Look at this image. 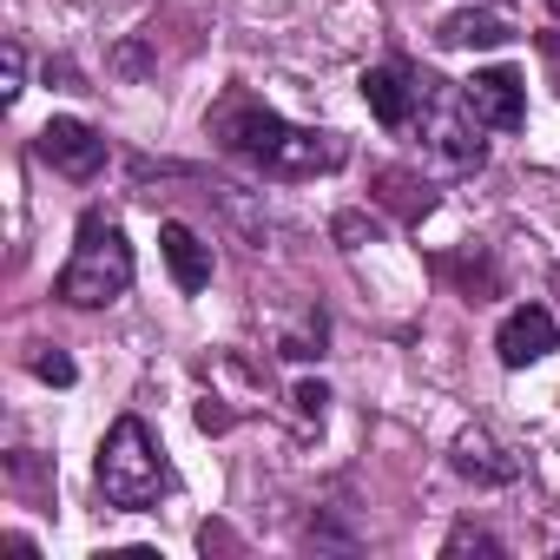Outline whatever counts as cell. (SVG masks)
Instances as JSON below:
<instances>
[{
	"label": "cell",
	"mask_w": 560,
	"mask_h": 560,
	"mask_svg": "<svg viewBox=\"0 0 560 560\" xmlns=\"http://www.w3.org/2000/svg\"><path fill=\"white\" fill-rule=\"evenodd\" d=\"M211 139L244 159V165H264L277 178H311V172H337L343 165V139L337 132H304L291 119H277L270 106L231 93L218 113H211Z\"/></svg>",
	"instance_id": "6da1fadb"
},
{
	"label": "cell",
	"mask_w": 560,
	"mask_h": 560,
	"mask_svg": "<svg viewBox=\"0 0 560 560\" xmlns=\"http://www.w3.org/2000/svg\"><path fill=\"white\" fill-rule=\"evenodd\" d=\"M93 481L106 494V508L119 514H145L172 494V468H165V448L159 435L145 429V416H119L100 442V462H93Z\"/></svg>",
	"instance_id": "7a4b0ae2"
},
{
	"label": "cell",
	"mask_w": 560,
	"mask_h": 560,
	"mask_svg": "<svg viewBox=\"0 0 560 560\" xmlns=\"http://www.w3.org/2000/svg\"><path fill=\"white\" fill-rule=\"evenodd\" d=\"M126 291H132V244L106 211H86L80 231H73V257L54 277V298L73 304V311H106Z\"/></svg>",
	"instance_id": "3957f363"
},
{
	"label": "cell",
	"mask_w": 560,
	"mask_h": 560,
	"mask_svg": "<svg viewBox=\"0 0 560 560\" xmlns=\"http://www.w3.org/2000/svg\"><path fill=\"white\" fill-rule=\"evenodd\" d=\"M357 86H363V106L376 113V126H389V132H409V126L422 119L429 93H435V80L416 73L409 60H376Z\"/></svg>",
	"instance_id": "277c9868"
},
{
	"label": "cell",
	"mask_w": 560,
	"mask_h": 560,
	"mask_svg": "<svg viewBox=\"0 0 560 560\" xmlns=\"http://www.w3.org/2000/svg\"><path fill=\"white\" fill-rule=\"evenodd\" d=\"M429 113H435V126H429L435 139H429V145H435V152H442L455 172H481V165H488V139H481L488 126L475 119V106H468L462 93H442V80H435V93H429Z\"/></svg>",
	"instance_id": "5b68a950"
},
{
	"label": "cell",
	"mask_w": 560,
	"mask_h": 560,
	"mask_svg": "<svg viewBox=\"0 0 560 560\" xmlns=\"http://www.w3.org/2000/svg\"><path fill=\"white\" fill-rule=\"evenodd\" d=\"M462 100L475 106V119L488 132H521L527 126V80L514 67H481L475 80H462Z\"/></svg>",
	"instance_id": "8992f818"
},
{
	"label": "cell",
	"mask_w": 560,
	"mask_h": 560,
	"mask_svg": "<svg viewBox=\"0 0 560 560\" xmlns=\"http://www.w3.org/2000/svg\"><path fill=\"white\" fill-rule=\"evenodd\" d=\"M40 159L60 172V178H100L106 172V132H93L86 119H47L40 126Z\"/></svg>",
	"instance_id": "52a82bcc"
},
{
	"label": "cell",
	"mask_w": 560,
	"mask_h": 560,
	"mask_svg": "<svg viewBox=\"0 0 560 560\" xmlns=\"http://www.w3.org/2000/svg\"><path fill=\"white\" fill-rule=\"evenodd\" d=\"M553 350H560V324H553L547 304H521V311H508L501 330H494V357H501V370L547 363Z\"/></svg>",
	"instance_id": "ba28073f"
},
{
	"label": "cell",
	"mask_w": 560,
	"mask_h": 560,
	"mask_svg": "<svg viewBox=\"0 0 560 560\" xmlns=\"http://www.w3.org/2000/svg\"><path fill=\"white\" fill-rule=\"evenodd\" d=\"M455 475L462 481H475V488H508V481H521V455H508L488 429H468V435H455Z\"/></svg>",
	"instance_id": "9c48e42d"
},
{
	"label": "cell",
	"mask_w": 560,
	"mask_h": 560,
	"mask_svg": "<svg viewBox=\"0 0 560 560\" xmlns=\"http://www.w3.org/2000/svg\"><path fill=\"white\" fill-rule=\"evenodd\" d=\"M159 244H165V264H172V284L185 291V298H198L205 284H211V244L191 231V224H159Z\"/></svg>",
	"instance_id": "30bf717a"
},
{
	"label": "cell",
	"mask_w": 560,
	"mask_h": 560,
	"mask_svg": "<svg viewBox=\"0 0 560 560\" xmlns=\"http://www.w3.org/2000/svg\"><path fill=\"white\" fill-rule=\"evenodd\" d=\"M435 40H442L448 54H462V47H501V40H514V27H508L501 14H488V8H462V14H448V21L435 27Z\"/></svg>",
	"instance_id": "8fae6325"
},
{
	"label": "cell",
	"mask_w": 560,
	"mask_h": 560,
	"mask_svg": "<svg viewBox=\"0 0 560 560\" xmlns=\"http://www.w3.org/2000/svg\"><path fill=\"white\" fill-rule=\"evenodd\" d=\"M324 343H330V324H324V311H311L298 330H284L277 357H291V363H311V357H324Z\"/></svg>",
	"instance_id": "7c38bea8"
},
{
	"label": "cell",
	"mask_w": 560,
	"mask_h": 560,
	"mask_svg": "<svg viewBox=\"0 0 560 560\" xmlns=\"http://www.w3.org/2000/svg\"><path fill=\"white\" fill-rule=\"evenodd\" d=\"M442 553L448 560H462V553H488V560H501L508 547L488 534V527H475V521H462V527H448V540H442Z\"/></svg>",
	"instance_id": "4fadbf2b"
},
{
	"label": "cell",
	"mask_w": 560,
	"mask_h": 560,
	"mask_svg": "<svg viewBox=\"0 0 560 560\" xmlns=\"http://www.w3.org/2000/svg\"><path fill=\"white\" fill-rule=\"evenodd\" d=\"M27 370H34V376H40V383H54V389H67V383H73V376H80V370H73V357H67V350H34V357H27Z\"/></svg>",
	"instance_id": "5bb4252c"
},
{
	"label": "cell",
	"mask_w": 560,
	"mask_h": 560,
	"mask_svg": "<svg viewBox=\"0 0 560 560\" xmlns=\"http://www.w3.org/2000/svg\"><path fill=\"white\" fill-rule=\"evenodd\" d=\"M27 93V54H21V40H8V80H0V100H21Z\"/></svg>",
	"instance_id": "9a60e30c"
},
{
	"label": "cell",
	"mask_w": 560,
	"mask_h": 560,
	"mask_svg": "<svg viewBox=\"0 0 560 560\" xmlns=\"http://www.w3.org/2000/svg\"><path fill=\"white\" fill-rule=\"evenodd\" d=\"M291 402H298L304 416H317V422H324V409H330V389H324V383H298V396H291Z\"/></svg>",
	"instance_id": "2e32d148"
},
{
	"label": "cell",
	"mask_w": 560,
	"mask_h": 560,
	"mask_svg": "<svg viewBox=\"0 0 560 560\" xmlns=\"http://www.w3.org/2000/svg\"><path fill=\"white\" fill-rule=\"evenodd\" d=\"M540 60H547V73H553V86H560V34H540Z\"/></svg>",
	"instance_id": "e0dca14e"
}]
</instances>
